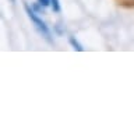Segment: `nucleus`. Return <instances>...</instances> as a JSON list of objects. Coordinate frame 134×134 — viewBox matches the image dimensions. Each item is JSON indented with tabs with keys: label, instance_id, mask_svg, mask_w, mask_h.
I'll list each match as a JSON object with an SVG mask.
<instances>
[{
	"label": "nucleus",
	"instance_id": "nucleus-3",
	"mask_svg": "<svg viewBox=\"0 0 134 134\" xmlns=\"http://www.w3.org/2000/svg\"><path fill=\"white\" fill-rule=\"evenodd\" d=\"M50 8L53 13H60L62 6H60V0H50Z\"/></svg>",
	"mask_w": 134,
	"mask_h": 134
},
{
	"label": "nucleus",
	"instance_id": "nucleus-2",
	"mask_svg": "<svg viewBox=\"0 0 134 134\" xmlns=\"http://www.w3.org/2000/svg\"><path fill=\"white\" fill-rule=\"evenodd\" d=\"M69 42H70L71 48H73L74 50H77V52H82V50H84L82 45L77 41V38H75V36H70V38H69Z\"/></svg>",
	"mask_w": 134,
	"mask_h": 134
},
{
	"label": "nucleus",
	"instance_id": "nucleus-1",
	"mask_svg": "<svg viewBox=\"0 0 134 134\" xmlns=\"http://www.w3.org/2000/svg\"><path fill=\"white\" fill-rule=\"evenodd\" d=\"M24 8H25V13H27V17L29 18V21L32 23L34 28L36 29V32L39 34V35L43 38L46 42H49V43H53L52 31H50V28L48 27V24H46L45 21L42 20V17L38 14V11H36L32 6H29V4H25Z\"/></svg>",
	"mask_w": 134,
	"mask_h": 134
},
{
	"label": "nucleus",
	"instance_id": "nucleus-4",
	"mask_svg": "<svg viewBox=\"0 0 134 134\" xmlns=\"http://www.w3.org/2000/svg\"><path fill=\"white\" fill-rule=\"evenodd\" d=\"M39 6H42V8H45V7H50V0H36Z\"/></svg>",
	"mask_w": 134,
	"mask_h": 134
}]
</instances>
